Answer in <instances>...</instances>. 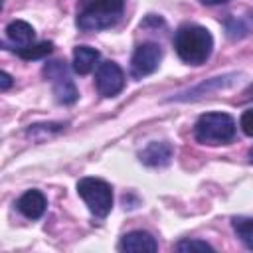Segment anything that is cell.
I'll return each instance as SVG.
<instances>
[{
  "label": "cell",
  "mask_w": 253,
  "mask_h": 253,
  "mask_svg": "<svg viewBox=\"0 0 253 253\" xmlns=\"http://www.w3.org/2000/svg\"><path fill=\"white\" fill-rule=\"evenodd\" d=\"M174 47L178 57L190 65H202L211 55L213 38L198 24H182L174 34Z\"/></svg>",
  "instance_id": "obj_1"
},
{
  "label": "cell",
  "mask_w": 253,
  "mask_h": 253,
  "mask_svg": "<svg viewBox=\"0 0 253 253\" xmlns=\"http://www.w3.org/2000/svg\"><path fill=\"white\" fill-rule=\"evenodd\" d=\"M194 134L202 144H227L235 136V121L227 113H204L196 121Z\"/></svg>",
  "instance_id": "obj_2"
},
{
  "label": "cell",
  "mask_w": 253,
  "mask_h": 253,
  "mask_svg": "<svg viewBox=\"0 0 253 253\" xmlns=\"http://www.w3.org/2000/svg\"><path fill=\"white\" fill-rule=\"evenodd\" d=\"M125 0H91L77 16V26L85 32L113 28L123 16Z\"/></svg>",
  "instance_id": "obj_3"
},
{
  "label": "cell",
  "mask_w": 253,
  "mask_h": 253,
  "mask_svg": "<svg viewBox=\"0 0 253 253\" xmlns=\"http://www.w3.org/2000/svg\"><path fill=\"white\" fill-rule=\"evenodd\" d=\"M77 194L97 217H105L113 208V190L101 178H81L77 182Z\"/></svg>",
  "instance_id": "obj_4"
},
{
  "label": "cell",
  "mask_w": 253,
  "mask_h": 253,
  "mask_svg": "<svg viewBox=\"0 0 253 253\" xmlns=\"http://www.w3.org/2000/svg\"><path fill=\"white\" fill-rule=\"evenodd\" d=\"M43 75L51 81L53 85V95H55V101L61 103V105H71L77 101L79 93H77V87L75 83L71 81L69 73H67V67L63 61H49L43 65Z\"/></svg>",
  "instance_id": "obj_5"
},
{
  "label": "cell",
  "mask_w": 253,
  "mask_h": 253,
  "mask_svg": "<svg viewBox=\"0 0 253 253\" xmlns=\"http://www.w3.org/2000/svg\"><path fill=\"white\" fill-rule=\"evenodd\" d=\"M162 61V47L154 42H144L136 45L130 59V75L134 79H142L158 69Z\"/></svg>",
  "instance_id": "obj_6"
},
{
  "label": "cell",
  "mask_w": 253,
  "mask_h": 253,
  "mask_svg": "<svg viewBox=\"0 0 253 253\" xmlns=\"http://www.w3.org/2000/svg\"><path fill=\"white\" fill-rule=\"evenodd\" d=\"M95 85L101 97H115L125 87V73L115 61H103L99 63L95 71Z\"/></svg>",
  "instance_id": "obj_7"
},
{
  "label": "cell",
  "mask_w": 253,
  "mask_h": 253,
  "mask_svg": "<svg viewBox=\"0 0 253 253\" xmlns=\"http://www.w3.org/2000/svg\"><path fill=\"white\" fill-rule=\"evenodd\" d=\"M34 38H36V32H34V28L28 22L14 20V22H10L6 26V42H4V45L6 47L10 45L12 49L20 51V49L32 45L34 43Z\"/></svg>",
  "instance_id": "obj_8"
},
{
  "label": "cell",
  "mask_w": 253,
  "mask_h": 253,
  "mask_svg": "<svg viewBox=\"0 0 253 253\" xmlns=\"http://www.w3.org/2000/svg\"><path fill=\"white\" fill-rule=\"evenodd\" d=\"M119 249L121 251H132V253H142V251H150L152 253V251L158 249V243L148 231L134 229V231H128V233H125L121 237Z\"/></svg>",
  "instance_id": "obj_9"
},
{
  "label": "cell",
  "mask_w": 253,
  "mask_h": 253,
  "mask_svg": "<svg viewBox=\"0 0 253 253\" xmlns=\"http://www.w3.org/2000/svg\"><path fill=\"white\" fill-rule=\"evenodd\" d=\"M45 196L40 192V190H28L24 192L18 202H16V208L22 215H26L28 219H38L43 215L45 211Z\"/></svg>",
  "instance_id": "obj_10"
},
{
  "label": "cell",
  "mask_w": 253,
  "mask_h": 253,
  "mask_svg": "<svg viewBox=\"0 0 253 253\" xmlns=\"http://www.w3.org/2000/svg\"><path fill=\"white\" fill-rule=\"evenodd\" d=\"M172 146L168 142H150L140 154V162L146 164V166H152V168H162L166 164H170V158H172Z\"/></svg>",
  "instance_id": "obj_11"
},
{
  "label": "cell",
  "mask_w": 253,
  "mask_h": 253,
  "mask_svg": "<svg viewBox=\"0 0 253 253\" xmlns=\"http://www.w3.org/2000/svg\"><path fill=\"white\" fill-rule=\"evenodd\" d=\"M99 51L89 45H77L73 49V71L79 75H87L93 71L95 63L99 61Z\"/></svg>",
  "instance_id": "obj_12"
},
{
  "label": "cell",
  "mask_w": 253,
  "mask_h": 253,
  "mask_svg": "<svg viewBox=\"0 0 253 253\" xmlns=\"http://www.w3.org/2000/svg\"><path fill=\"white\" fill-rule=\"evenodd\" d=\"M253 32V10L243 16H229L225 20V34L229 40H241Z\"/></svg>",
  "instance_id": "obj_13"
},
{
  "label": "cell",
  "mask_w": 253,
  "mask_h": 253,
  "mask_svg": "<svg viewBox=\"0 0 253 253\" xmlns=\"http://www.w3.org/2000/svg\"><path fill=\"white\" fill-rule=\"evenodd\" d=\"M231 225H233V231L237 233V237L243 241V245L253 251V217L237 215L231 219Z\"/></svg>",
  "instance_id": "obj_14"
},
{
  "label": "cell",
  "mask_w": 253,
  "mask_h": 253,
  "mask_svg": "<svg viewBox=\"0 0 253 253\" xmlns=\"http://www.w3.org/2000/svg\"><path fill=\"white\" fill-rule=\"evenodd\" d=\"M53 51V43L51 42H40V43H32V45H28V47H24V49H20V51H16L22 59H42V57H45V55H49Z\"/></svg>",
  "instance_id": "obj_15"
},
{
  "label": "cell",
  "mask_w": 253,
  "mask_h": 253,
  "mask_svg": "<svg viewBox=\"0 0 253 253\" xmlns=\"http://www.w3.org/2000/svg\"><path fill=\"white\" fill-rule=\"evenodd\" d=\"M233 83V79H229V77H213V79H210V83H202V85H198L196 89H192V91H188L184 97H180V99H190V97H198V95H204V93H210V91H213V89H223V87H229Z\"/></svg>",
  "instance_id": "obj_16"
},
{
  "label": "cell",
  "mask_w": 253,
  "mask_h": 253,
  "mask_svg": "<svg viewBox=\"0 0 253 253\" xmlns=\"http://www.w3.org/2000/svg\"><path fill=\"white\" fill-rule=\"evenodd\" d=\"M211 249L213 247L202 239H182L176 243V251H182V253H186V251H211Z\"/></svg>",
  "instance_id": "obj_17"
},
{
  "label": "cell",
  "mask_w": 253,
  "mask_h": 253,
  "mask_svg": "<svg viewBox=\"0 0 253 253\" xmlns=\"http://www.w3.org/2000/svg\"><path fill=\"white\" fill-rule=\"evenodd\" d=\"M239 126L247 136H253V109L243 111L241 119H239Z\"/></svg>",
  "instance_id": "obj_18"
},
{
  "label": "cell",
  "mask_w": 253,
  "mask_h": 253,
  "mask_svg": "<svg viewBox=\"0 0 253 253\" xmlns=\"http://www.w3.org/2000/svg\"><path fill=\"white\" fill-rule=\"evenodd\" d=\"M10 85H12V77H10L6 71H2V73H0V89L6 91Z\"/></svg>",
  "instance_id": "obj_19"
},
{
  "label": "cell",
  "mask_w": 253,
  "mask_h": 253,
  "mask_svg": "<svg viewBox=\"0 0 253 253\" xmlns=\"http://www.w3.org/2000/svg\"><path fill=\"white\" fill-rule=\"evenodd\" d=\"M202 4H206V6H215V4H225V2H229V0H200Z\"/></svg>",
  "instance_id": "obj_20"
},
{
  "label": "cell",
  "mask_w": 253,
  "mask_h": 253,
  "mask_svg": "<svg viewBox=\"0 0 253 253\" xmlns=\"http://www.w3.org/2000/svg\"><path fill=\"white\" fill-rule=\"evenodd\" d=\"M249 162H251V164H253V148H251V150H249Z\"/></svg>",
  "instance_id": "obj_21"
},
{
  "label": "cell",
  "mask_w": 253,
  "mask_h": 253,
  "mask_svg": "<svg viewBox=\"0 0 253 253\" xmlns=\"http://www.w3.org/2000/svg\"><path fill=\"white\" fill-rule=\"evenodd\" d=\"M247 93H253V85H251V87H249V91H247Z\"/></svg>",
  "instance_id": "obj_22"
}]
</instances>
